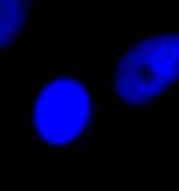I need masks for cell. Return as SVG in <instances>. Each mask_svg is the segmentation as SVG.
<instances>
[{
	"label": "cell",
	"mask_w": 179,
	"mask_h": 191,
	"mask_svg": "<svg viewBox=\"0 0 179 191\" xmlns=\"http://www.w3.org/2000/svg\"><path fill=\"white\" fill-rule=\"evenodd\" d=\"M31 117L33 146L37 150L84 148L97 118L94 75L70 68L40 75L33 90Z\"/></svg>",
	"instance_id": "obj_1"
},
{
	"label": "cell",
	"mask_w": 179,
	"mask_h": 191,
	"mask_svg": "<svg viewBox=\"0 0 179 191\" xmlns=\"http://www.w3.org/2000/svg\"><path fill=\"white\" fill-rule=\"evenodd\" d=\"M179 28L151 30L132 38L117 56L108 96L120 110L158 108L178 101Z\"/></svg>",
	"instance_id": "obj_2"
},
{
	"label": "cell",
	"mask_w": 179,
	"mask_h": 191,
	"mask_svg": "<svg viewBox=\"0 0 179 191\" xmlns=\"http://www.w3.org/2000/svg\"><path fill=\"white\" fill-rule=\"evenodd\" d=\"M31 5L33 0H0V59L26 38Z\"/></svg>",
	"instance_id": "obj_3"
}]
</instances>
